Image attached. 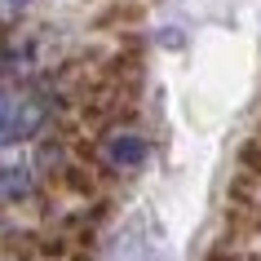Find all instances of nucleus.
I'll return each instance as SVG.
<instances>
[{
    "label": "nucleus",
    "instance_id": "obj_1",
    "mask_svg": "<svg viewBox=\"0 0 261 261\" xmlns=\"http://www.w3.org/2000/svg\"><path fill=\"white\" fill-rule=\"evenodd\" d=\"M40 120V111L27 107V102H0V142H18L27 138Z\"/></svg>",
    "mask_w": 261,
    "mask_h": 261
},
{
    "label": "nucleus",
    "instance_id": "obj_2",
    "mask_svg": "<svg viewBox=\"0 0 261 261\" xmlns=\"http://www.w3.org/2000/svg\"><path fill=\"white\" fill-rule=\"evenodd\" d=\"M142 155H146V142L133 138V133H124V138L111 142V160L115 164H142Z\"/></svg>",
    "mask_w": 261,
    "mask_h": 261
},
{
    "label": "nucleus",
    "instance_id": "obj_3",
    "mask_svg": "<svg viewBox=\"0 0 261 261\" xmlns=\"http://www.w3.org/2000/svg\"><path fill=\"white\" fill-rule=\"evenodd\" d=\"M0 191H5V195L27 191V177H22V173H9V177H0Z\"/></svg>",
    "mask_w": 261,
    "mask_h": 261
}]
</instances>
